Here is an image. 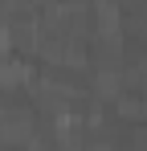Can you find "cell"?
<instances>
[{"label":"cell","mask_w":147,"mask_h":151,"mask_svg":"<svg viewBox=\"0 0 147 151\" xmlns=\"http://www.w3.org/2000/svg\"><path fill=\"white\" fill-rule=\"evenodd\" d=\"M8 45H12V29H0V53L8 49Z\"/></svg>","instance_id":"1"}]
</instances>
